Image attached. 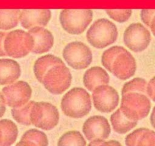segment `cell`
I'll list each match as a JSON object with an SVG mask.
<instances>
[{
    "label": "cell",
    "mask_w": 155,
    "mask_h": 146,
    "mask_svg": "<svg viewBox=\"0 0 155 146\" xmlns=\"http://www.w3.org/2000/svg\"><path fill=\"white\" fill-rule=\"evenodd\" d=\"M60 107L66 117L73 119L83 118L91 111V97L83 88L74 87L63 95Z\"/></svg>",
    "instance_id": "obj_1"
},
{
    "label": "cell",
    "mask_w": 155,
    "mask_h": 146,
    "mask_svg": "<svg viewBox=\"0 0 155 146\" xmlns=\"http://www.w3.org/2000/svg\"><path fill=\"white\" fill-rule=\"evenodd\" d=\"M87 42L94 48L102 50L114 44L118 38V30L107 18H99L90 26L86 33Z\"/></svg>",
    "instance_id": "obj_2"
},
{
    "label": "cell",
    "mask_w": 155,
    "mask_h": 146,
    "mask_svg": "<svg viewBox=\"0 0 155 146\" xmlns=\"http://www.w3.org/2000/svg\"><path fill=\"white\" fill-rule=\"evenodd\" d=\"M150 109V99L147 95L129 92L122 95L120 110L129 120L137 122L143 120L149 115Z\"/></svg>",
    "instance_id": "obj_3"
},
{
    "label": "cell",
    "mask_w": 155,
    "mask_h": 146,
    "mask_svg": "<svg viewBox=\"0 0 155 146\" xmlns=\"http://www.w3.org/2000/svg\"><path fill=\"white\" fill-rule=\"evenodd\" d=\"M93 16L91 9H63L59 13V21L65 32L79 35L91 25Z\"/></svg>",
    "instance_id": "obj_4"
},
{
    "label": "cell",
    "mask_w": 155,
    "mask_h": 146,
    "mask_svg": "<svg viewBox=\"0 0 155 146\" xmlns=\"http://www.w3.org/2000/svg\"><path fill=\"white\" fill-rule=\"evenodd\" d=\"M34 38L28 31L16 29L7 33L4 49L7 56L21 59L28 56L34 48Z\"/></svg>",
    "instance_id": "obj_5"
},
{
    "label": "cell",
    "mask_w": 155,
    "mask_h": 146,
    "mask_svg": "<svg viewBox=\"0 0 155 146\" xmlns=\"http://www.w3.org/2000/svg\"><path fill=\"white\" fill-rule=\"evenodd\" d=\"M31 124L36 128L50 131L59 122V112L53 104L46 101H34L30 113Z\"/></svg>",
    "instance_id": "obj_6"
},
{
    "label": "cell",
    "mask_w": 155,
    "mask_h": 146,
    "mask_svg": "<svg viewBox=\"0 0 155 146\" xmlns=\"http://www.w3.org/2000/svg\"><path fill=\"white\" fill-rule=\"evenodd\" d=\"M71 81V73L64 62L50 68L44 76L42 84L50 94L59 95L69 88Z\"/></svg>",
    "instance_id": "obj_7"
},
{
    "label": "cell",
    "mask_w": 155,
    "mask_h": 146,
    "mask_svg": "<svg viewBox=\"0 0 155 146\" xmlns=\"http://www.w3.org/2000/svg\"><path fill=\"white\" fill-rule=\"evenodd\" d=\"M62 56L67 65L74 70L87 68L93 60L91 49L81 41L68 43L62 50Z\"/></svg>",
    "instance_id": "obj_8"
},
{
    "label": "cell",
    "mask_w": 155,
    "mask_h": 146,
    "mask_svg": "<svg viewBox=\"0 0 155 146\" xmlns=\"http://www.w3.org/2000/svg\"><path fill=\"white\" fill-rule=\"evenodd\" d=\"M151 41L150 32L141 23H132L123 33V42L128 49L135 53H141L148 47Z\"/></svg>",
    "instance_id": "obj_9"
},
{
    "label": "cell",
    "mask_w": 155,
    "mask_h": 146,
    "mask_svg": "<svg viewBox=\"0 0 155 146\" xmlns=\"http://www.w3.org/2000/svg\"><path fill=\"white\" fill-rule=\"evenodd\" d=\"M92 104L99 112L108 114L118 107L120 95L113 87L107 85H101L92 91Z\"/></svg>",
    "instance_id": "obj_10"
},
{
    "label": "cell",
    "mask_w": 155,
    "mask_h": 146,
    "mask_svg": "<svg viewBox=\"0 0 155 146\" xmlns=\"http://www.w3.org/2000/svg\"><path fill=\"white\" fill-rule=\"evenodd\" d=\"M6 104L12 108H17L29 102L32 96V88L25 81H16L2 89Z\"/></svg>",
    "instance_id": "obj_11"
},
{
    "label": "cell",
    "mask_w": 155,
    "mask_h": 146,
    "mask_svg": "<svg viewBox=\"0 0 155 146\" xmlns=\"http://www.w3.org/2000/svg\"><path fill=\"white\" fill-rule=\"evenodd\" d=\"M82 132L86 139L89 141L97 138L106 140L111 133V126L105 117L94 115L84 122Z\"/></svg>",
    "instance_id": "obj_12"
},
{
    "label": "cell",
    "mask_w": 155,
    "mask_h": 146,
    "mask_svg": "<svg viewBox=\"0 0 155 146\" xmlns=\"http://www.w3.org/2000/svg\"><path fill=\"white\" fill-rule=\"evenodd\" d=\"M137 69L135 57L128 50L116 58L112 67V74L118 79L126 81L134 76Z\"/></svg>",
    "instance_id": "obj_13"
},
{
    "label": "cell",
    "mask_w": 155,
    "mask_h": 146,
    "mask_svg": "<svg viewBox=\"0 0 155 146\" xmlns=\"http://www.w3.org/2000/svg\"><path fill=\"white\" fill-rule=\"evenodd\" d=\"M51 18L50 9H23L19 15V23L22 28L29 30L36 26H47Z\"/></svg>",
    "instance_id": "obj_14"
},
{
    "label": "cell",
    "mask_w": 155,
    "mask_h": 146,
    "mask_svg": "<svg viewBox=\"0 0 155 146\" xmlns=\"http://www.w3.org/2000/svg\"><path fill=\"white\" fill-rule=\"evenodd\" d=\"M34 38V45L31 53L41 55L47 53L54 45V36L44 27L36 26L28 30Z\"/></svg>",
    "instance_id": "obj_15"
},
{
    "label": "cell",
    "mask_w": 155,
    "mask_h": 146,
    "mask_svg": "<svg viewBox=\"0 0 155 146\" xmlns=\"http://www.w3.org/2000/svg\"><path fill=\"white\" fill-rule=\"evenodd\" d=\"M110 83V75L105 68L101 66H92L87 68L83 75V84L89 91H93L101 85Z\"/></svg>",
    "instance_id": "obj_16"
},
{
    "label": "cell",
    "mask_w": 155,
    "mask_h": 146,
    "mask_svg": "<svg viewBox=\"0 0 155 146\" xmlns=\"http://www.w3.org/2000/svg\"><path fill=\"white\" fill-rule=\"evenodd\" d=\"M21 68L17 61L12 59H0V85H7L20 78Z\"/></svg>",
    "instance_id": "obj_17"
},
{
    "label": "cell",
    "mask_w": 155,
    "mask_h": 146,
    "mask_svg": "<svg viewBox=\"0 0 155 146\" xmlns=\"http://www.w3.org/2000/svg\"><path fill=\"white\" fill-rule=\"evenodd\" d=\"M62 63H64V62L61 58L51 53L43 55L37 58L34 62V67H33L34 74L37 81L42 83L43 78L47 71L54 65Z\"/></svg>",
    "instance_id": "obj_18"
},
{
    "label": "cell",
    "mask_w": 155,
    "mask_h": 146,
    "mask_svg": "<svg viewBox=\"0 0 155 146\" xmlns=\"http://www.w3.org/2000/svg\"><path fill=\"white\" fill-rule=\"evenodd\" d=\"M18 136V128L15 122L8 119L0 120V146H10Z\"/></svg>",
    "instance_id": "obj_19"
},
{
    "label": "cell",
    "mask_w": 155,
    "mask_h": 146,
    "mask_svg": "<svg viewBox=\"0 0 155 146\" xmlns=\"http://www.w3.org/2000/svg\"><path fill=\"white\" fill-rule=\"evenodd\" d=\"M110 123L113 130L116 133L124 135L135 128L138 125L137 121H132L126 118L121 111L120 108L117 109L111 114L110 118Z\"/></svg>",
    "instance_id": "obj_20"
},
{
    "label": "cell",
    "mask_w": 155,
    "mask_h": 146,
    "mask_svg": "<svg viewBox=\"0 0 155 146\" xmlns=\"http://www.w3.org/2000/svg\"><path fill=\"white\" fill-rule=\"evenodd\" d=\"M49 139L47 134L38 129H30L22 135L17 145L47 146Z\"/></svg>",
    "instance_id": "obj_21"
},
{
    "label": "cell",
    "mask_w": 155,
    "mask_h": 146,
    "mask_svg": "<svg viewBox=\"0 0 155 146\" xmlns=\"http://www.w3.org/2000/svg\"><path fill=\"white\" fill-rule=\"evenodd\" d=\"M20 9H0V30L9 31L18 25Z\"/></svg>",
    "instance_id": "obj_22"
},
{
    "label": "cell",
    "mask_w": 155,
    "mask_h": 146,
    "mask_svg": "<svg viewBox=\"0 0 155 146\" xmlns=\"http://www.w3.org/2000/svg\"><path fill=\"white\" fill-rule=\"evenodd\" d=\"M58 146H85L87 145V141L84 135L77 130H71L65 132L57 142Z\"/></svg>",
    "instance_id": "obj_23"
},
{
    "label": "cell",
    "mask_w": 155,
    "mask_h": 146,
    "mask_svg": "<svg viewBox=\"0 0 155 146\" xmlns=\"http://www.w3.org/2000/svg\"><path fill=\"white\" fill-rule=\"evenodd\" d=\"M34 103V101H30L22 107L12 109L11 114L12 118L19 124L26 126H31L32 124L30 120V113Z\"/></svg>",
    "instance_id": "obj_24"
},
{
    "label": "cell",
    "mask_w": 155,
    "mask_h": 146,
    "mask_svg": "<svg viewBox=\"0 0 155 146\" xmlns=\"http://www.w3.org/2000/svg\"><path fill=\"white\" fill-rule=\"evenodd\" d=\"M126 49L122 46H113L110 48L104 50L101 56V64L105 68L108 72L112 73V67H113V62L116 58L123 52L126 51Z\"/></svg>",
    "instance_id": "obj_25"
},
{
    "label": "cell",
    "mask_w": 155,
    "mask_h": 146,
    "mask_svg": "<svg viewBox=\"0 0 155 146\" xmlns=\"http://www.w3.org/2000/svg\"><path fill=\"white\" fill-rule=\"evenodd\" d=\"M147 82L144 78L136 77L132 78L123 85L121 91V95L129 93V92H139V93L147 95Z\"/></svg>",
    "instance_id": "obj_26"
},
{
    "label": "cell",
    "mask_w": 155,
    "mask_h": 146,
    "mask_svg": "<svg viewBox=\"0 0 155 146\" xmlns=\"http://www.w3.org/2000/svg\"><path fill=\"white\" fill-rule=\"evenodd\" d=\"M105 12L110 18L118 23L127 22L132 15V9H106Z\"/></svg>",
    "instance_id": "obj_27"
},
{
    "label": "cell",
    "mask_w": 155,
    "mask_h": 146,
    "mask_svg": "<svg viewBox=\"0 0 155 146\" xmlns=\"http://www.w3.org/2000/svg\"><path fill=\"white\" fill-rule=\"evenodd\" d=\"M148 130V128L145 127H141L138 128V129H135L128 134L126 137L125 138V144L127 146H133V145H138V142L140 141V138L142 136L143 134Z\"/></svg>",
    "instance_id": "obj_28"
},
{
    "label": "cell",
    "mask_w": 155,
    "mask_h": 146,
    "mask_svg": "<svg viewBox=\"0 0 155 146\" xmlns=\"http://www.w3.org/2000/svg\"><path fill=\"white\" fill-rule=\"evenodd\" d=\"M138 145H155V131H146L140 138Z\"/></svg>",
    "instance_id": "obj_29"
},
{
    "label": "cell",
    "mask_w": 155,
    "mask_h": 146,
    "mask_svg": "<svg viewBox=\"0 0 155 146\" xmlns=\"http://www.w3.org/2000/svg\"><path fill=\"white\" fill-rule=\"evenodd\" d=\"M155 15V9H141L140 12V18L145 26L150 27L152 18Z\"/></svg>",
    "instance_id": "obj_30"
},
{
    "label": "cell",
    "mask_w": 155,
    "mask_h": 146,
    "mask_svg": "<svg viewBox=\"0 0 155 146\" xmlns=\"http://www.w3.org/2000/svg\"><path fill=\"white\" fill-rule=\"evenodd\" d=\"M147 95L155 103V75L152 77L147 85Z\"/></svg>",
    "instance_id": "obj_31"
},
{
    "label": "cell",
    "mask_w": 155,
    "mask_h": 146,
    "mask_svg": "<svg viewBox=\"0 0 155 146\" xmlns=\"http://www.w3.org/2000/svg\"><path fill=\"white\" fill-rule=\"evenodd\" d=\"M6 101L3 94L0 91V118H2L6 111Z\"/></svg>",
    "instance_id": "obj_32"
},
{
    "label": "cell",
    "mask_w": 155,
    "mask_h": 146,
    "mask_svg": "<svg viewBox=\"0 0 155 146\" xmlns=\"http://www.w3.org/2000/svg\"><path fill=\"white\" fill-rule=\"evenodd\" d=\"M6 34L7 33L4 32V31H0V57L7 56L5 49H4V41H5Z\"/></svg>",
    "instance_id": "obj_33"
},
{
    "label": "cell",
    "mask_w": 155,
    "mask_h": 146,
    "mask_svg": "<svg viewBox=\"0 0 155 146\" xmlns=\"http://www.w3.org/2000/svg\"><path fill=\"white\" fill-rule=\"evenodd\" d=\"M104 141L105 140L103 139V138H94V139L91 140V141H89L88 143V145H103V144H104Z\"/></svg>",
    "instance_id": "obj_34"
},
{
    "label": "cell",
    "mask_w": 155,
    "mask_h": 146,
    "mask_svg": "<svg viewBox=\"0 0 155 146\" xmlns=\"http://www.w3.org/2000/svg\"><path fill=\"white\" fill-rule=\"evenodd\" d=\"M150 123L152 127L155 129V106L152 109L151 113L150 115Z\"/></svg>",
    "instance_id": "obj_35"
},
{
    "label": "cell",
    "mask_w": 155,
    "mask_h": 146,
    "mask_svg": "<svg viewBox=\"0 0 155 146\" xmlns=\"http://www.w3.org/2000/svg\"><path fill=\"white\" fill-rule=\"evenodd\" d=\"M103 145H118L121 146L122 144L120 141H116V140H109V141H104Z\"/></svg>",
    "instance_id": "obj_36"
},
{
    "label": "cell",
    "mask_w": 155,
    "mask_h": 146,
    "mask_svg": "<svg viewBox=\"0 0 155 146\" xmlns=\"http://www.w3.org/2000/svg\"><path fill=\"white\" fill-rule=\"evenodd\" d=\"M150 31H151L152 34L153 35V37H155V15L153 16V18H152L151 22H150Z\"/></svg>",
    "instance_id": "obj_37"
}]
</instances>
